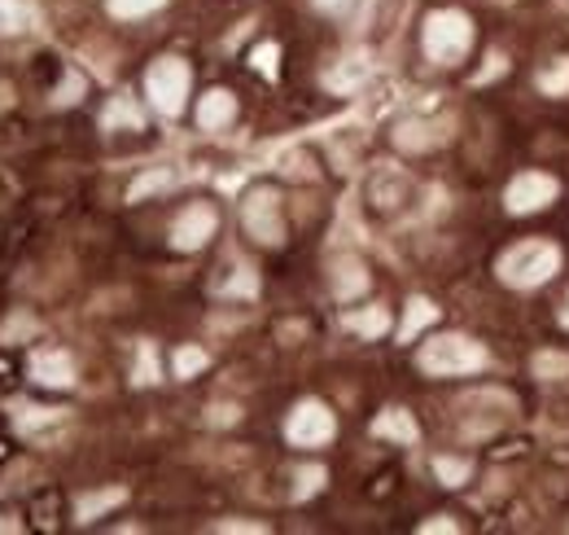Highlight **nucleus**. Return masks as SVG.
Here are the masks:
<instances>
[{
	"instance_id": "1",
	"label": "nucleus",
	"mask_w": 569,
	"mask_h": 535,
	"mask_svg": "<svg viewBox=\"0 0 569 535\" xmlns=\"http://www.w3.org/2000/svg\"><path fill=\"white\" fill-rule=\"evenodd\" d=\"M557 272H561V246L544 242V238L517 242L513 251L499 255V281L513 285V290H535V285L552 281Z\"/></svg>"
},
{
	"instance_id": "2",
	"label": "nucleus",
	"mask_w": 569,
	"mask_h": 535,
	"mask_svg": "<svg viewBox=\"0 0 569 535\" xmlns=\"http://www.w3.org/2000/svg\"><path fill=\"white\" fill-rule=\"evenodd\" d=\"M421 369L434 378H464L486 369V347L473 343L468 334H439L421 347Z\"/></svg>"
},
{
	"instance_id": "3",
	"label": "nucleus",
	"mask_w": 569,
	"mask_h": 535,
	"mask_svg": "<svg viewBox=\"0 0 569 535\" xmlns=\"http://www.w3.org/2000/svg\"><path fill=\"white\" fill-rule=\"evenodd\" d=\"M425 53H430V62H439V66H455L464 53H468V44H473V22H468V13H460V9H439V13H430L425 18Z\"/></svg>"
},
{
	"instance_id": "4",
	"label": "nucleus",
	"mask_w": 569,
	"mask_h": 535,
	"mask_svg": "<svg viewBox=\"0 0 569 535\" xmlns=\"http://www.w3.org/2000/svg\"><path fill=\"white\" fill-rule=\"evenodd\" d=\"M189 84H193V75H189V62H180V57H158L145 75V93H149L154 111L167 119H176L189 106Z\"/></svg>"
},
{
	"instance_id": "5",
	"label": "nucleus",
	"mask_w": 569,
	"mask_h": 535,
	"mask_svg": "<svg viewBox=\"0 0 569 535\" xmlns=\"http://www.w3.org/2000/svg\"><path fill=\"white\" fill-rule=\"evenodd\" d=\"M334 434H338V417L329 412V403H320V400L294 403V412H289V421H285V439H289L294 448H325Z\"/></svg>"
},
{
	"instance_id": "6",
	"label": "nucleus",
	"mask_w": 569,
	"mask_h": 535,
	"mask_svg": "<svg viewBox=\"0 0 569 535\" xmlns=\"http://www.w3.org/2000/svg\"><path fill=\"white\" fill-rule=\"evenodd\" d=\"M241 224L259 246H281L285 242V216H281V198L272 189H254L241 207Z\"/></svg>"
},
{
	"instance_id": "7",
	"label": "nucleus",
	"mask_w": 569,
	"mask_h": 535,
	"mask_svg": "<svg viewBox=\"0 0 569 535\" xmlns=\"http://www.w3.org/2000/svg\"><path fill=\"white\" fill-rule=\"evenodd\" d=\"M552 198H557V180L544 176V171H521V176H513L508 189H504V207H508L513 216H535V211L552 207Z\"/></svg>"
},
{
	"instance_id": "8",
	"label": "nucleus",
	"mask_w": 569,
	"mask_h": 535,
	"mask_svg": "<svg viewBox=\"0 0 569 535\" xmlns=\"http://www.w3.org/2000/svg\"><path fill=\"white\" fill-rule=\"evenodd\" d=\"M215 224H220L215 207L193 202L189 211L176 216V224H171V246H176V251H202V246L215 238Z\"/></svg>"
},
{
	"instance_id": "9",
	"label": "nucleus",
	"mask_w": 569,
	"mask_h": 535,
	"mask_svg": "<svg viewBox=\"0 0 569 535\" xmlns=\"http://www.w3.org/2000/svg\"><path fill=\"white\" fill-rule=\"evenodd\" d=\"M31 378L40 387H49V391H71L75 387V365H71L66 352H40L31 360Z\"/></svg>"
},
{
	"instance_id": "10",
	"label": "nucleus",
	"mask_w": 569,
	"mask_h": 535,
	"mask_svg": "<svg viewBox=\"0 0 569 535\" xmlns=\"http://www.w3.org/2000/svg\"><path fill=\"white\" fill-rule=\"evenodd\" d=\"M236 119V97L228 93V88H211L202 102H198V124L207 128V133H220Z\"/></svg>"
},
{
	"instance_id": "11",
	"label": "nucleus",
	"mask_w": 569,
	"mask_h": 535,
	"mask_svg": "<svg viewBox=\"0 0 569 535\" xmlns=\"http://www.w3.org/2000/svg\"><path fill=\"white\" fill-rule=\"evenodd\" d=\"M372 434L377 439H394V443H417V421H412V412H403V408H386L377 421H372Z\"/></svg>"
},
{
	"instance_id": "12",
	"label": "nucleus",
	"mask_w": 569,
	"mask_h": 535,
	"mask_svg": "<svg viewBox=\"0 0 569 535\" xmlns=\"http://www.w3.org/2000/svg\"><path fill=\"white\" fill-rule=\"evenodd\" d=\"M368 290V268L359 264L355 255H341L334 264V294L338 298H359Z\"/></svg>"
},
{
	"instance_id": "13",
	"label": "nucleus",
	"mask_w": 569,
	"mask_h": 535,
	"mask_svg": "<svg viewBox=\"0 0 569 535\" xmlns=\"http://www.w3.org/2000/svg\"><path fill=\"white\" fill-rule=\"evenodd\" d=\"M434 321H439V307H434L430 298H412V303H408V312H403L399 338H403V343H412V338H417L425 325H434Z\"/></svg>"
},
{
	"instance_id": "14",
	"label": "nucleus",
	"mask_w": 569,
	"mask_h": 535,
	"mask_svg": "<svg viewBox=\"0 0 569 535\" xmlns=\"http://www.w3.org/2000/svg\"><path fill=\"white\" fill-rule=\"evenodd\" d=\"M102 128L114 133V128H131V133H140L145 128V115L127 102V97H114L110 106H106V115H102Z\"/></svg>"
},
{
	"instance_id": "15",
	"label": "nucleus",
	"mask_w": 569,
	"mask_h": 535,
	"mask_svg": "<svg viewBox=\"0 0 569 535\" xmlns=\"http://www.w3.org/2000/svg\"><path fill=\"white\" fill-rule=\"evenodd\" d=\"M346 329H355L363 338H381L390 329V316H386V307H363V312H350L346 316Z\"/></svg>"
},
{
	"instance_id": "16",
	"label": "nucleus",
	"mask_w": 569,
	"mask_h": 535,
	"mask_svg": "<svg viewBox=\"0 0 569 535\" xmlns=\"http://www.w3.org/2000/svg\"><path fill=\"white\" fill-rule=\"evenodd\" d=\"M123 487H110V492H97V496H88V501H80V523H93V518H102L106 510L114 505H123Z\"/></svg>"
},
{
	"instance_id": "17",
	"label": "nucleus",
	"mask_w": 569,
	"mask_h": 535,
	"mask_svg": "<svg viewBox=\"0 0 569 535\" xmlns=\"http://www.w3.org/2000/svg\"><path fill=\"white\" fill-rule=\"evenodd\" d=\"M539 88H544L548 97L569 93V57H557L552 66H544V71H539Z\"/></svg>"
},
{
	"instance_id": "18",
	"label": "nucleus",
	"mask_w": 569,
	"mask_h": 535,
	"mask_svg": "<svg viewBox=\"0 0 569 535\" xmlns=\"http://www.w3.org/2000/svg\"><path fill=\"white\" fill-rule=\"evenodd\" d=\"M207 369V352L202 347H180L176 352V378H193Z\"/></svg>"
},
{
	"instance_id": "19",
	"label": "nucleus",
	"mask_w": 569,
	"mask_h": 535,
	"mask_svg": "<svg viewBox=\"0 0 569 535\" xmlns=\"http://www.w3.org/2000/svg\"><path fill=\"white\" fill-rule=\"evenodd\" d=\"M434 474L447 483V487H460V483H468V461H455V457H439L434 461Z\"/></svg>"
},
{
	"instance_id": "20",
	"label": "nucleus",
	"mask_w": 569,
	"mask_h": 535,
	"mask_svg": "<svg viewBox=\"0 0 569 535\" xmlns=\"http://www.w3.org/2000/svg\"><path fill=\"white\" fill-rule=\"evenodd\" d=\"M27 27V9L18 0H0V35H18Z\"/></svg>"
},
{
	"instance_id": "21",
	"label": "nucleus",
	"mask_w": 569,
	"mask_h": 535,
	"mask_svg": "<svg viewBox=\"0 0 569 535\" xmlns=\"http://www.w3.org/2000/svg\"><path fill=\"white\" fill-rule=\"evenodd\" d=\"M167 0H110V13L114 18H145L154 9H162Z\"/></svg>"
},
{
	"instance_id": "22",
	"label": "nucleus",
	"mask_w": 569,
	"mask_h": 535,
	"mask_svg": "<svg viewBox=\"0 0 569 535\" xmlns=\"http://www.w3.org/2000/svg\"><path fill=\"white\" fill-rule=\"evenodd\" d=\"M325 487V470L320 465H307V470H298V487H294V501H307V496H316Z\"/></svg>"
},
{
	"instance_id": "23",
	"label": "nucleus",
	"mask_w": 569,
	"mask_h": 535,
	"mask_svg": "<svg viewBox=\"0 0 569 535\" xmlns=\"http://www.w3.org/2000/svg\"><path fill=\"white\" fill-rule=\"evenodd\" d=\"M535 374H539V378H566L569 356H561V352H544V356H535Z\"/></svg>"
},
{
	"instance_id": "24",
	"label": "nucleus",
	"mask_w": 569,
	"mask_h": 535,
	"mask_svg": "<svg viewBox=\"0 0 569 535\" xmlns=\"http://www.w3.org/2000/svg\"><path fill=\"white\" fill-rule=\"evenodd\" d=\"M136 382H140V387L158 382V360H154V347H149V343H140V356H136Z\"/></svg>"
},
{
	"instance_id": "25",
	"label": "nucleus",
	"mask_w": 569,
	"mask_h": 535,
	"mask_svg": "<svg viewBox=\"0 0 569 535\" xmlns=\"http://www.w3.org/2000/svg\"><path fill=\"white\" fill-rule=\"evenodd\" d=\"M167 185H171V176H145V180H136V189H131L127 198H131V202H140L149 189H167Z\"/></svg>"
},
{
	"instance_id": "26",
	"label": "nucleus",
	"mask_w": 569,
	"mask_h": 535,
	"mask_svg": "<svg viewBox=\"0 0 569 535\" xmlns=\"http://www.w3.org/2000/svg\"><path fill=\"white\" fill-rule=\"evenodd\" d=\"M254 66H259V71H267V75H276V44L254 49Z\"/></svg>"
},
{
	"instance_id": "27",
	"label": "nucleus",
	"mask_w": 569,
	"mask_h": 535,
	"mask_svg": "<svg viewBox=\"0 0 569 535\" xmlns=\"http://www.w3.org/2000/svg\"><path fill=\"white\" fill-rule=\"evenodd\" d=\"M325 13H341V9H350V0H316Z\"/></svg>"
},
{
	"instance_id": "28",
	"label": "nucleus",
	"mask_w": 569,
	"mask_h": 535,
	"mask_svg": "<svg viewBox=\"0 0 569 535\" xmlns=\"http://www.w3.org/2000/svg\"><path fill=\"white\" fill-rule=\"evenodd\" d=\"M75 93H80V80H71V84H66V88H62V93H57V102H62V106H66V102H75Z\"/></svg>"
},
{
	"instance_id": "29",
	"label": "nucleus",
	"mask_w": 569,
	"mask_h": 535,
	"mask_svg": "<svg viewBox=\"0 0 569 535\" xmlns=\"http://www.w3.org/2000/svg\"><path fill=\"white\" fill-rule=\"evenodd\" d=\"M211 421H215V426H220V421H236V408H215V417H211Z\"/></svg>"
},
{
	"instance_id": "30",
	"label": "nucleus",
	"mask_w": 569,
	"mask_h": 535,
	"mask_svg": "<svg viewBox=\"0 0 569 535\" xmlns=\"http://www.w3.org/2000/svg\"><path fill=\"white\" fill-rule=\"evenodd\" d=\"M421 532H455V523H447V518H443V523H425Z\"/></svg>"
},
{
	"instance_id": "31",
	"label": "nucleus",
	"mask_w": 569,
	"mask_h": 535,
	"mask_svg": "<svg viewBox=\"0 0 569 535\" xmlns=\"http://www.w3.org/2000/svg\"><path fill=\"white\" fill-rule=\"evenodd\" d=\"M561 321H566V329H569V298H566V312H561Z\"/></svg>"
}]
</instances>
